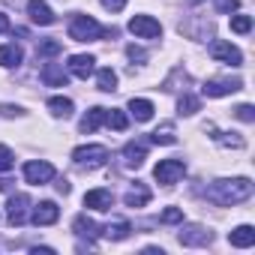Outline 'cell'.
I'll return each mask as SVG.
<instances>
[{
	"label": "cell",
	"instance_id": "obj_1",
	"mask_svg": "<svg viewBox=\"0 0 255 255\" xmlns=\"http://www.w3.org/2000/svg\"><path fill=\"white\" fill-rule=\"evenodd\" d=\"M207 201L219 204V207H231L240 204L246 198H252V180L249 177H231V180H216L207 186Z\"/></svg>",
	"mask_w": 255,
	"mask_h": 255
},
{
	"label": "cell",
	"instance_id": "obj_2",
	"mask_svg": "<svg viewBox=\"0 0 255 255\" xmlns=\"http://www.w3.org/2000/svg\"><path fill=\"white\" fill-rule=\"evenodd\" d=\"M69 36L75 42H96L102 36H117V27H102L96 18L90 15H72L69 21Z\"/></svg>",
	"mask_w": 255,
	"mask_h": 255
},
{
	"label": "cell",
	"instance_id": "obj_3",
	"mask_svg": "<svg viewBox=\"0 0 255 255\" xmlns=\"http://www.w3.org/2000/svg\"><path fill=\"white\" fill-rule=\"evenodd\" d=\"M72 159L81 168H102L108 162V147H102V144H84V147L72 150Z\"/></svg>",
	"mask_w": 255,
	"mask_h": 255
},
{
	"label": "cell",
	"instance_id": "obj_4",
	"mask_svg": "<svg viewBox=\"0 0 255 255\" xmlns=\"http://www.w3.org/2000/svg\"><path fill=\"white\" fill-rule=\"evenodd\" d=\"M183 174H186V162L183 159H159V165L153 168V177L162 186H174Z\"/></svg>",
	"mask_w": 255,
	"mask_h": 255
},
{
	"label": "cell",
	"instance_id": "obj_5",
	"mask_svg": "<svg viewBox=\"0 0 255 255\" xmlns=\"http://www.w3.org/2000/svg\"><path fill=\"white\" fill-rule=\"evenodd\" d=\"M54 174H57L54 165H51V162H42V159H39V162L33 159V162L24 165V180H27L30 186H45V183L54 180Z\"/></svg>",
	"mask_w": 255,
	"mask_h": 255
},
{
	"label": "cell",
	"instance_id": "obj_6",
	"mask_svg": "<svg viewBox=\"0 0 255 255\" xmlns=\"http://www.w3.org/2000/svg\"><path fill=\"white\" fill-rule=\"evenodd\" d=\"M129 30L138 36V39H159L162 36V24L150 15H132L129 18Z\"/></svg>",
	"mask_w": 255,
	"mask_h": 255
},
{
	"label": "cell",
	"instance_id": "obj_7",
	"mask_svg": "<svg viewBox=\"0 0 255 255\" xmlns=\"http://www.w3.org/2000/svg\"><path fill=\"white\" fill-rule=\"evenodd\" d=\"M27 210H30V195H24V192L12 195L9 204H6V222H9L12 228L24 225V222H27Z\"/></svg>",
	"mask_w": 255,
	"mask_h": 255
},
{
	"label": "cell",
	"instance_id": "obj_8",
	"mask_svg": "<svg viewBox=\"0 0 255 255\" xmlns=\"http://www.w3.org/2000/svg\"><path fill=\"white\" fill-rule=\"evenodd\" d=\"M240 87H243V81H240V78H210V81H204L201 93H204V96H210V99H216V96L237 93Z\"/></svg>",
	"mask_w": 255,
	"mask_h": 255
},
{
	"label": "cell",
	"instance_id": "obj_9",
	"mask_svg": "<svg viewBox=\"0 0 255 255\" xmlns=\"http://www.w3.org/2000/svg\"><path fill=\"white\" fill-rule=\"evenodd\" d=\"M210 57H216V60H222V63H231V66H240V63H243L240 48H234V45L225 42V39H213V42H210Z\"/></svg>",
	"mask_w": 255,
	"mask_h": 255
},
{
	"label": "cell",
	"instance_id": "obj_10",
	"mask_svg": "<svg viewBox=\"0 0 255 255\" xmlns=\"http://www.w3.org/2000/svg\"><path fill=\"white\" fill-rule=\"evenodd\" d=\"M57 219H60V207L54 201H39L33 207V213H30V222L33 225H54Z\"/></svg>",
	"mask_w": 255,
	"mask_h": 255
},
{
	"label": "cell",
	"instance_id": "obj_11",
	"mask_svg": "<svg viewBox=\"0 0 255 255\" xmlns=\"http://www.w3.org/2000/svg\"><path fill=\"white\" fill-rule=\"evenodd\" d=\"M84 207H90V210H96V213L111 210V207H114V195H111V189H90V192L84 195Z\"/></svg>",
	"mask_w": 255,
	"mask_h": 255
},
{
	"label": "cell",
	"instance_id": "obj_12",
	"mask_svg": "<svg viewBox=\"0 0 255 255\" xmlns=\"http://www.w3.org/2000/svg\"><path fill=\"white\" fill-rule=\"evenodd\" d=\"M27 15H30L33 24H42V27L54 24V12H51V6L45 0H27Z\"/></svg>",
	"mask_w": 255,
	"mask_h": 255
},
{
	"label": "cell",
	"instance_id": "obj_13",
	"mask_svg": "<svg viewBox=\"0 0 255 255\" xmlns=\"http://www.w3.org/2000/svg\"><path fill=\"white\" fill-rule=\"evenodd\" d=\"M210 240H213V234L204 225H189V228L180 231V243L183 246H207Z\"/></svg>",
	"mask_w": 255,
	"mask_h": 255
},
{
	"label": "cell",
	"instance_id": "obj_14",
	"mask_svg": "<svg viewBox=\"0 0 255 255\" xmlns=\"http://www.w3.org/2000/svg\"><path fill=\"white\" fill-rule=\"evenodd\" d=\"M144 159H147V144L129 141V144L123 147V162H126V168H141Z\"/></svg>",
	"mask_w": 255,
	"mask_h": 255
},
{
	"label": "cell",
	"instance_id": "obj_15",
	"mask_svg": "<svg viewBox=\"0 0 255 255\" xmlns=\"http://www.w3.org/2000/svg\"><path fill=\"white\" fill-rule=\"evenodd\" d=\"M93 63H96L93 54H72L69 57V72L75 78H84L87 81V75H93Z\"/></svg>",
	"mask_w": 255,
	"mask_h": 255
},
{
	"label": "cell",
	"instance_id": "obj_16",
	"mask_svg": "<svg viewBox=\"0 0 255 255\" xmlns=\"http://www.w3.org/2000/svg\"><path fill=\"white\" fill-rule=\"evenodd\" d=\"M39 78H42L45 87H66V81H69V75H66L63 66H57V63H45L42 72H39Z\"/></svg>",
	"mask_w": 255,
	"mask_h": 255
},
{
	"label": "cell",
	"instance_id": "obj_17",
	"mask_svg": "<svg viewBox=\"0 0 255 255\" xmlns=\"http://www.w3.org/2000/svg\"><path fill=\"white\" fill-rule=\"evenodd\" d=\"M129 231H132V225H129V219H114V222H108L105 228H99V234L102 237H108V240H126L129 237Z\"/></svg>",
	"mask_w": 255,
	"mask_h": 255
},
{
	"label": "cell",
	"instance_id": "obj_18",
	"mask_svg": "<svg viewBox=\"0 0 255 255\" xmlns=\"http://www.w3.org/2000/svg\"><path fill=\"white\" fill-rule=\"evenodd\" d=\"M105 111H108V108H99V105H93V108H90V111L81 117V132H84V135L96 132L99 126L105 123Z\"/></svg>",
	"mask_w": 255,
	"mask_h": 255
},
{
	"label": "cell",
	"instance_id": "obj_19",
	"mask_svg": "<svg viewBox=\"0 0 255 255\" xmlns=\"http://www.w3.org/2000/svg\"><path fill=\"white\" fill-rule=\"evenodd\" d=\"M228 243L237 246V249H249V246L255 243V228H252V225H240V228H234V231L228 234Z\"/></svg>",
	"mask_w": 255,
	"mask_h": 255
},
{
	"label": "cell",
	"instance_id": "obj_20",
	"mask_svg": "<svg viewBox=\"0 0 255 255\" xmlns=\"http://www.w3.org/2000/svg\"><path fill=\"white\" fill-rule=\"evenodd\" d=\"M147 201H150V189H147L144 183H135L129 192L123 195V204H126V207H132V210H135V207H144Z\"/></svg>",
	"mask_w": 255,
	"mask_h": 255
},
{
	"label": "cell",
	"instance_id": "obj_21",
	"mask_svg": "<svg viewBox=\"0 0 255 255\" xmlns=\"http://www.w3.org/2000/svg\"><path fill=\"white\" fill-rule=\"evenodd\" d=\"M204 132H213V138H216L222 147H234V150L246 147V141H243L237 132H216V126H213V123H207V126H204Z\"/></svg>",
	"mask_w": 255,
	"mask_h": 255
},
{
	"label": "cell",
	"instance_id": "obj_22",
	"mask_svg": "<svg viewBox=\"0 0 255 255\" xmlns=\"http://www.w3.org/2000/svg\"><path fill=\"white\" fill-rule=\"evenodd\" d=\"M72 228H75L78 237H87V240H93V237L99 234V225H96L90 216H84V213H78V216L72 219Z\"/></svg>",
	"mask_w": 255,
	"mask_h": 255
},
{
	"label": "cell",
	"instance_id": "obj_23",
	"mask_svg": "<svg viewBox=\"0 0 255 255\" xmlns=\"http://www.w3.org/2000/svg\"><path fill=\"white\" fill-rule=\"evenodd\" d=\"M24 60V51H21V45H15V42H9V45H0V66H18Z\"/></svg>",
	"mask_w": 255,
	"mask_h": 255
},
{
	"label": "cell",
	"instance_id": "obj_24",
	"mask_svg": "<svg viewBox=\"0 0 255 255\" xmlns=\"http://www.w3.org/2000/svg\"><path fill=\"white\" fill-rule=\"evenodd\" d=\"M129 111H132V117H135V120L147 123V120L153 117V111H156V108H153V102H150V99H135V96H132V99H129Z\"/></svg>",
	"mask_w": 255,
	"mask_h": 255
},
{
	"label": "cell",
	"instance_id": "obj_25",
	"mask_svg": "<svg viewBox=\"0 0 255 255\" xmlns=\"http://www.w3.org/2000/svg\"><path fill=\"white\" fill-rule=\"evenodd\" d=\"M150 141H153V144H174V141H177V135H174V123L156 126V129L150 132Z\"/></svg>",
	"mask_w": 255,
	"mask_h": 255
},
{
	"label": "cell",
	"instance_id": "obj_26",
	"mask_svg": "<svg viewBox=\"0 0 255 255\" xmlns=\"http://www.w3.org/2000/svg\"><path fill=\"white\" fill-rule=\"evenodd\" d=\"M96 87H99L102 93H114V90H117V72H114L111 66L99 69V75H96Z\"/></svg>",
	"mask_w": 255,
	"mask_h": 255
},
{
	"label": "cell",
	"instance_id": "obj_27",
	"mask_svg": "<svg viewBox=\"0 0 255 255\" xmlns=\"http://www.w3.org/2000/svg\"><path fill=\"white\" fill-rule=\"evenodd\" d=\"M48 108H51L54 117H72V111H75L72 99H66V96H51L48 99Z\"/></svg>",
	"mask_w": 255,
	"mask_h": 255
},
{
	"label": "cell",
	"instance_id": "obj_28",
	"mask_svg": "<svg viewBox=\"0 0 255 255\" xmlns=\"http://www.w3.org/2000/svg\"><path fill=\"white\" fill-rule=\"evenodd\" d=\"M198 108H201V102H198V96H192V93H183V96L177 99V114H180V117H192Z\"/></svg>",
	"mask_w": 255,
	"mask_h": 255
},
{
	"label": "cell",
	"instance_id": "obj_29",
	"mask_svg": "<svg viewBox=\"0 0 255 255\" xmlns=\"http://www.w3.org/2000/svg\"><path fill=\"white\" fill-rule=\"evenodd\" d=\"M105 123L111 126V129H117V132H123L126 126H129V117H126L120 108H111V111H105Z\"/></svg>",
	"mask_w": 255,
	"mask_h": 255
},
{
	"label": "cell",
	"instance_id": "obj_30",
	"mask_svg": "<svg viewBox=\"0 0 255 255\" xmlns=\"http://www.w3.org/2000/svg\"><path fill=\"white\" fill-rule=\"evenodd\" d=\"M63 51V45L57 42V39H42L39 45H36V57H57Z\"/></svg>",
	"mask_w": 255,
	"mask_h": 255
},
{
	"label": "cell",
	"instance_id": "obj_31",
	"mask_svg": "<svg viewBox=\"0 0 255 255\" xmlns=\"http://www.w3.org/2000/svg\"><path fill=\"white\" fill-rule=\"evenodd\" d=\"M231 30L234 33H249L252 30V18L249 15H231Z\"/></svg>",
	"mask_w": 255,
	"mask_h": 255
},
{
	"label": "cell",
	"instance_id": "obj_32",
	"mask_svg": "<svg viewBox=\"0 0 255 255\" xmlns=\"http://www.w3.org/2000/svg\"><path fill=\"white\" fill-rule=\"evenodd\" d=\"M159 222H165V225L183 222V210H180V207H165V210L159 213Z\"/></svg>",
	"mask_w": 255,
	"mask_h": 255
},
{
	"label": "cell",
	"instance_id": "obj_33",
	"mask_svg": "<svg viewBox=\"0 0 255 255\" xmlns=\"http://www.w3.org/2000/svg\"><path fill=\"white\" fill-rule=\"evenodd\" d=\"M12 165H15V153L6 144H0V171H12Z\"/></svg>",
	"mask_w": 255,
	"mask_h": 255
},
{
	"label": "cell",
	"instance_id": "obj_34",
	"mask_svg": "<svg viewBox=\"0 0 255 255\" xmlns=\"http://www.w3.org/2000/svg\"><path fill=\"white\" fill-rule=\"evenodd\" d=\"M234 117L243 120V123H252V120H255V108H252V105H237V108H234Z\"/></svg>",
	"mask_w": 255,
	"mask_h": 255
},
{
	"label": "cell",
	"instance_id": "obj_35",
	"mask_svg": "<svg viewBox=\"0 0 255 255\" xmlns=\"http://www.w3.org/2000/svg\"><path fill=\"white\" fill-rule=\"evenodd\" d=\"M237 6H240V0H216V12H222V15L234 12Z\"/></svg>",
	"mask_w": 255,
	"mask_h": 255
},
{
	"label": "cell",
	"instance_id": "obj_36",
	"mask_svg": "<svg viewBox=\"0 0 255 255\" xmlns=\"http://www.w3.org/2000/svg\"><path fill=\"white\" fill-rule=\"evenodd\" d=\"M126 57H129V60H147V54H144V48H138V45H129V48H126Z\"/></svg>",
	"mask_w": 255,
	"mask_h": 255
},
{
	"label": "cell",
	"instance_id": "obj_37",
	"mask_svg": "<svg viewBox=\"0 0 255 255\" xmlns=\"http://www.w3.org/2000/svg\"><path fill=\"white\" fill-rule=\"evenodd\" d=\"M102 6H105L108 12H120V9L126 6V0H102Z\"/></svg>",
	"mask_w": 255,
	"mask_h": 255
},
{
	"label": "cell",
	"instance_id": "obj_38",
	"mask_svg": "<svg viewBox=\"0 0 255 255\" xmlns=\"http://www.w3.org/2000/svg\"><path fill=\"white\" fill-rule=\"evenodd\" d=\"M15 114H21L18 105H0V117H15Z\"/></svg>",
	"mask_w": 255,
	"mask_h": 255
},
{
	"label": "cell",
	"instance_id": "obj_39",
	"mask_svg": "<svg viewBox=\"0 0 255 255\" xmlns=\"http://www.w3.org/2000/svg\"><path fill=\"white\" fill-rule=\"evenodd\" d=\"M12 189V180L9 177H0V192H9Z\"/></svg>",
	"mask_w": 255,
	"mask_h": 255
},
{
	"label": "cell",
	"instance_id": "obj_40",
	"mask_svg": "<svg viewBox=\"0 0 255 255\" xmlns=\"http://www.w3.org/2000/svg\"><path fill=\"white\" fill-rule=\"evenodd\" d=\"M6 30H9V18L0 12V33H6Z\"/></svg>",
	"mask_w": 255,
	"mask_h": 255
},
{
	"label": "cell",
	"instance_id": "obj_41",
	"mask_svg": "<svg viewBox=\"0 0 255 255\" xmlns=\"http://www.w3.org/2000/svg\"><path fill=\"white\" fill-rule=\"evenodd\" d=\"M189 3H201V0H189Z\"/></svg>",
	"mask_w": 255,
	"mask_h": 255
}]
</instances>
